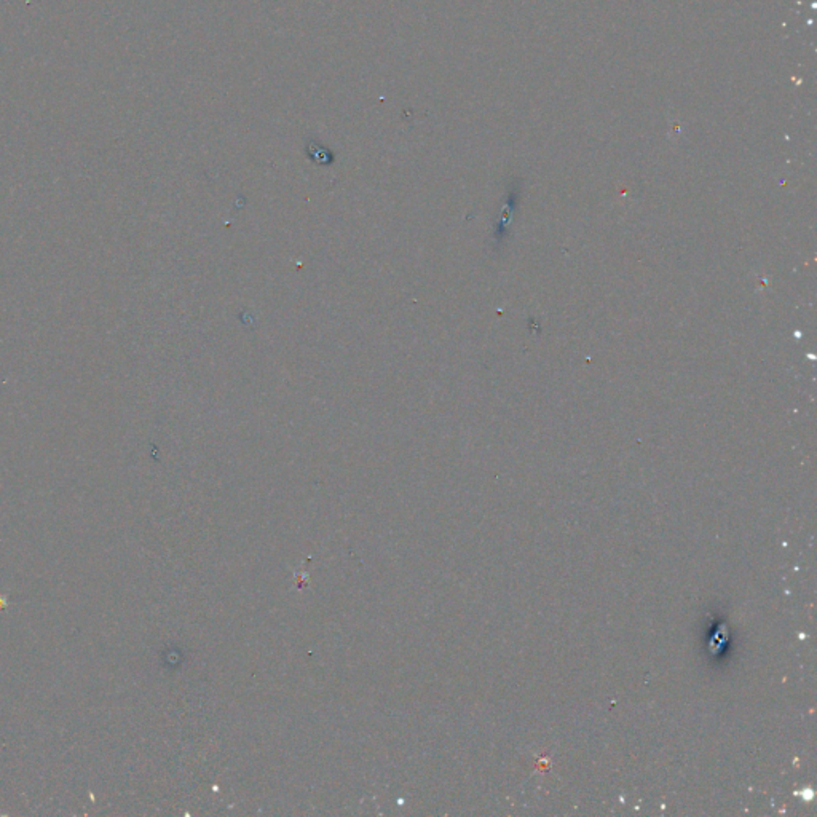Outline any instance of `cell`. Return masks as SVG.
<instances>
[]
</instances>
